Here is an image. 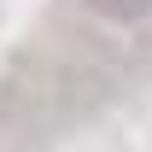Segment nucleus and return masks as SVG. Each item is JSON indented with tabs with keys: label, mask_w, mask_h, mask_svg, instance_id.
Segmentation results:
<instances>
[{
	"label": "nucleus",
	"mask_w": 152,
	"mask_h": 152,
	"mask_svg": "<svg viewBox=\"0 0 152 152\" xmlns=\"http://www.w3.org/2000/svg\"><path fill=\"white\" fill-rule=\"evenodd\" d=\"M88 12H99L105 23H140L152 12V0H88Z\"/></svg>",
	"instance_id": "1"
}]
</instances>
